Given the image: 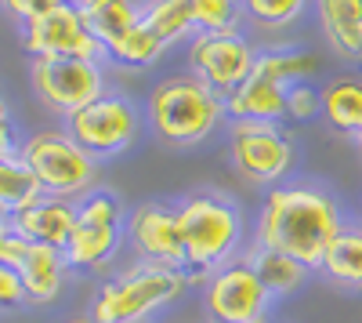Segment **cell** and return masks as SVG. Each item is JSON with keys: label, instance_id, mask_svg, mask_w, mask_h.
<instances>
[{"label": "cell", "instance_id": "22", "mask_svg": "<svg viewBox=\"0 0 362 323\" xmlns=\"http://www.w3.org/2000/svg\"><path fill=\"white\" fill-rule=\"evenodd\" d=\"M40 196H44V186L37 182V174L29 171V164L18 153L0 157V211L18 215Z\"/></svg>", "mask_w": 362, "mask_h": 323}, {"label": "cell", "instance_id": "16", "mask_svg": "<svg viewBox=\"0 0 362 323\" xmlns=\"http://www.w3.org/2000/svg\"><path fill=\"white\" fill-rule=\"evenodd\" d=\"M15 269H18L22 283H25L29 302H33V305H47V302L58 298V290H62L69 261H66L62 251H54V247H44V244H33V240H29Z\"/></svg>", "mask_w": 362, "mask_h": 323}, {"label": "cell", "instance_id": "25", "mask_svg": "<svg viewBox=\"0 0 362 323\" xmlns=\"http://www.w3.org/2000/svg\"><path fill=\"white\" fill-rule=\"evenodd\" d=\"M163 51H167V44H163L153 29L145 26V18H141V26L131 29V33L119 40L116 47H109L105 55L112 58V62L127 66V69H141V66H153L156 58H163Z\"/></svg>", "mask_w": 362, "mask_h": 323}, {"label": "cell", "instance_id": "26", "mask_svg": "<svg viewBox=\"0 0 362 323\" xmlns=\"http://www.w3.org/2000/svg\"><path fill=\"white\" fill-rule=\"evenodd\" d=\"M185 8L192 15L196 33H221V29H235L239 15V0H185Z\"/></svg>", "mask_w": 362, "mask_h": 323}, {"label": "cell", "instance_id": "21", "mask_svg": "<svg viewBox=\"0 0 362 323\" xmlns=\"http://www.w3.org/2000/svg\"><path fill=\"white\" fill-rule=\"evenodd\" d=\"M243 261L261 276V283L272 290V298H276V295H290V290H297L300 283H305V276H308V269L300 266L297 258H290L283 251H272V247H264L257 240L243 254Z\"/></svg>", "mask_w": 362, "mask_h": 323}, {"label": "cell", "instance_id": "34", "mask_svg": "<svg viewBox=\"0 0 362 323\" xmlns=\"http://www.w3.org/2000/svg\"><path fill=\"white\" fill-rule=\"evenodd\" d=\"M66 323H95V319H90V316H80V319H66Z\"/></svg>", "mask_w": 362, "mask_h": 323}, {"label": "cell", "instance_id": "3", "mask_svg": "<svg viewBox=\"0 0 362 323\" xmlns=\"http://www.w3.org/2000/svg\"><path fill=\"white\" fill-rule=\"evenodd\" d=\"M177 225L185 240V273L189 283H206L221 269L239 244V211L218 193H192L177 203Z\"/></svg>", "mask_w": 362, "mask_h": 323}, {"label": "cell", "instance_id": "11", "mask_svg": "<svg viewBox=\"0 0 362 323\" xmlns=\"http://www.w3.org/2000/svg\"><path fill=\"white\" fill-rule=\"evenodd\" d=\"M22 47L29 51V58H90V62H98L105 55L98 37L87 29L76 0H66V4L51 8L47 15L25 22Z\"/></svg>", "mask_w": 362, "mask_h": 323}, {"label": "cell", "instance_id": "27", "mask_svg": "<svg viewBox=\"0 0 362 323\" xmlns=\"http://www.w3.org/2000/svg\"><path fill=\"white\" fill-rule=\"evenodd\" d=\"M239 8L264 29H283V26L300 18V11L308 8V0H239Z\"/></svg>", "mask_w": 362, "mask_h": 323}, {"label": "cell", "instance_id": "19", "mask_svg": "<svg viewBox=\"0 0 362 323\" xmlns=\"http://www.w3.org/2000/svg\"><path fill=\"white\" fill-rule=\"evenodd\" d=\"M322 120L337 135H362V80L337 76L322 87Z\"/></svg>", "mask_w": 362, "mask_h": 323}, {"label": "cell", "instance_id": "4", "mask_svg": "<svg viewBox=\"0 0 362 323\" xmlns=\"http://www.w3.org/2000/svg\"><path fill=\"white\" fill-rule=\"evenodd\" d=\"M189 287L185 269H163V266H131L127 273L112 276L98 287L90 302V319L95 323H141L156 309L177 302Z\"/></svg>", "mask_w": 362, "mask_h": 323}, {"label": "cell", "instance_id": "35", "mask_svg": "<svg viewBox=\"0 0 362 323\" xmlns=\"http://www.w3.org/2000/svg\"><path fill=\"white\" fill-rule=\"evenodd\" d=\"M355 142H358V153H362V135H358V138H355Z\"/></svg>", "mask_w": 362, "mask_h": 323}, {"label": "cell", "instance_id": "30", "mask_svg": "<svg viewBox=\"0 0 362 323\" xmlns=\"http://www.w3.org/2000/svg\"><path fill=\"white\" fill-rule=\"evenodd\" d=\"M22 26L25 22H33V18H40V15H47L51 8H58V4H66V0H0Z\"/></svg>", "mask_w": 362, "mask_h": 323}, {"label": "cell", "instance_id": "15", "mask_svg": "<svg viewBox=\"0 0 362 323\" xmlns=\"http://www.w3.org/2000/svg\"><path fill=\"white\" fill-rule=\"evenodd\" d=\"M225 113L232 120H261V124H279L286 116V87L268 80L261 73H250L235 91L225 98Z\"/></svg>", "mask_w": 362, "mask_h": 323}, {"label": "cell", "instance_id": "17", "mask_svg": "<svg viewBox=\"0 0 362 323\" xmlns=\"http://www.w3.org/2000/svg\"><path fill=\"white\" fill-rule=\"evenodd\" d=\"M319 26L344 62H362V0H319Z\"/></svg>", "mask_w": 362, "mask_h": 323}, {"label": "cell", "instance_id": "20", "mask_svg": "<svg viewBox=\"0 0 362 323\" xmlns=\"http://www.w3.org/2000/svg\"><path fill=\"white\" fill-rule=\"evenodd\" d=\"M319 273L337 287L362 290V225H344L326 247Z\"/></svg>", "mask_w": 362, "mask_h": 323}, {"label": "cell", "instance_id": "29", "mask_svg": "<svg viewBox=\"0 0 362 323\" xmlns=\"http://www.w3.org/2000/svg\"><path fill=\"white\" fill-rule=\"evenodd\" d=\"M22 305H29L22 276H18V269H11V266L0 261V312H15Z\"/></svg>", "mask_w": 362, "mask_h": 323}, {"label": "cell", "instance_id": "28", "mask_svg": "<svg viewBox=\"0 0 362 323\" xmlns=\"http://www.w3.org/2000/svg\"><path fill=\"white\" fill-rule=\"evenodd\" d=\"M319 113H322V91H315L312 84L286 87V116H293V120H315Z\"/></svg>", "mask_w": 362, "mask_h": 323}, {"label": "cell", "instance_id": "31", "mask_svg": "<svg viewBox=\"0 0 362 323\" xmlns=\"http://www.w3.org/2000/svg\"><path fill=\"white\" fill-rule=\"evenodd\" d=\"M11 153H18V149H15L11 124H0V157H11Z\"/></svg>", "mask_w": 362, "mask_h": 323}, {"label": "cell", "instance_id": "1", "mask_svg": "<svg viewBox=\"0 0 362 323\" xmlns=\"http://www.w3.org/2000/svg\"><path fill=\"white\" fill-rule=\"evenodd\" d=\"M344 229L337 200L315 186H276L257 215V244L319 269L326 247Z\"/></svg>", "mask_w": 362, "mask_h": 323}, {"label": "cell", "instance_id": "13", "mask_svg": "<svg viewBox=\"0 0 362 323\" xmlns=\"http://www.w3.org/2000/svg\"><path fill=\"white\" fill-rule=\"evenodd\" d=\"M127 244L145 266L185 269V240H181L177 208L167 203H141L127 218Z\"/></svg>", "mask_w": 362, "mask_h": 323}, {"label": "cell", "instance_id": "10", "mask_svg": "<svg viewBox=\"0 0 362 323\" xmlns=\"http://www.w3.org/2000/svg\"><path fill=\"white\" fill-rule=\"evenodd\" d=\"M138 109L116 91H105L90 106L66 116V131L90 157H119L138 138Z\"/></svg>", "mask_w": 362, "mask_h": 323}, {"label": "cell", "instance_id": "32", "mask_svg": "<svg viewBox=\"0 0 362 323\" xmlns=\"http://www.w3.org/2000/svg\"><path fill=\"white\" fill-rule=\"evenodd\" d=\"M8 232H11V215H4V211H0V240H4Z\"/></svg>", "mask_w": 362, "mask_h": 323}, {"label": "cell", "instance_id": "12", "mask_svg": "<svg viewBox=\"0 0 362 323\" xmlns=\"http://www.w3.org/2000/svg\"><path fill=\"white\" fill-rule=\"evenodd\" d=\"M189 62H192V73L206 87H214L221 98H228L254 73L257 51L239 29H221V33H199L192 40Z\"/></svg>", "mask_w": 362, "mask_h": 323}, {"label": "cell", "instance_id": "7", "mask_svg": "<svg viewBox=\"0 0 362 323\" xmlns=\"http://www.w3.org/2000/svg\"><path fill=\"white\" fill-rule=\"evenodd\" d=\"M228 157L243 182L272 186L293 167V142L279 124L232 120L228 124Z\"/></svg>", "mask_w": 362, "mask_h": 323}, {"label": "cell", "instance_id": "2", "mask_svg": "<svg viewBox=\"0 0 362 323\" xmlns=\"http://www.w3.org/2000/svg\"><path fill=\"white\" fill-rule=\"evenodd\" d=\"M148 124L167 145H196L214 135L225 116V98L196 73H177L148 91Z\"/></svg>", "mask_w": 362, "mask_h": 323}, {"label": "cell", "instance_id": "8", "mask_svg": "<svg viewBox=\"0 0 362 323\" xmlns=\"http://www.w3.org/2000/svg\"><path fill=\"white\" fill-rule=\"evenodd\" d=\"M29 84L47 109L62 116L105 95V73L90 58H29Z\"/></svg>", "mask_w": 362, "mask_h": 323}, {"label": "cell", "instance_id": "24", "mask_svg": "<svg viewBox=\"0 0 362 323\" xmlns=\"http://www.w3.org/2000/svg\"><path fill=\"white\" fill-rule=\"evenodd\" d=\"M254 73L290 87V84H305V76L319 73V58L312 51H261Z\"/></svg>", "mask_w": 362, "mask_h": 323}, {"label": "cell", "instance_id": "36", "mask_svg": "<svg viewBox=\"0 0 362 323\" xmlns=\"http://www.w3.org/2000/svg\"><path fill=\"white\" fill-rule=\"evenodd\" d=\"M264 323H268V319H264Z\"/></svg>", "mask_w": 362, "mask_h": 323}, {"label": "cell", "instance_id": "14", "mask_svg": "<svg viewBox=\"0 0 362 323\" xmlns=\"http://www.w3.org/2000/svg\"><path fill=\"white\" fill-rule=\"evenodd\" d=\"M73 229H76V200L47 196V193L37 203H29L25 211L11 215V232L54 251H66Z\"/></svg>", "mask_w": 362, "mask_h": 323}, {"label": "cell", "instance_id": "6", "mask_svg": "<svg viewBox=\"0 0 362 323\" xmlns=\"http://www.w3.org/2000/svg\"><path fill=\"white\" fill-rule=\"evenodd\" d=\"M119 240H127L124 203L109 189H95L76 203V229L62 254L69 269H102L116 258Z\"/></svg>", "mask_w": 362, "mask_h": 323}, {"label": "cell", "instance_id": "33", "mask_svg": "<svg viewBox=\"0 0 362 323\" xmlns=\"http://www.w3.org/2000/svg\"><path fill=\"white\" fill-rule=\"evenodd\" d=\"M0 124H8V102L0 98Z\"/></svg>", "mask_w": 362, "mask_h": 323}, {"label": "cell", "instance_id": "23", "mask_svg": "<svg viewBox=\"0 0 362 323\" xmlns=\"http://www.w3.org/2000/svg\"><path fill=\"white\" fill-rule=\"evenodd\" d=\"M141 18L167 47L177 44V40H185L189 33H196L185 0H148V4L141 8Z\"/></svg>", "mask_w": 362, "mask_h": 323}, {"label": "cell", "instance_id": "5", "mask_svg": "<svg viewBox=\"0 0 362 323\" xmlns=\"http://www.w3.org/2000/svg\"><path fill=\"white\" fill-rule=\"evenodd\" d=\"M18 157L37 174V182L44 186L47 196L80 203L87 193H95V157L83 153L69 131L51 128V131L29 135L18 145Z\"/></svg>", "mask_w": 362, "mask_h": 323}, {"label": "cell", "instance_id": "9", "mask_svg": "<svg viewBox=\"0 0 362 323\" xmlns=\"http://www.w3.org/2000/svg\"><path fill=\"white\" fill-rule=\"evenodd\" d=\"M203 309L210 323H264L272 309V290L243 258L225 261L203 283Z\"/></svg>", "mask_w": 362, "mask_h": 323}, {"label": "cell", "instance_id": "18", "mask_svg": "<svg viewBox=\"0 0 362 323\" xmlns=\"http://www.w3.org/2000/svg\"><path fill=\"white\" fill-rule=\"evenodd\" d=\"M76 8L105 51L116 47L131 29L141 26V8L134 0H76Z\"/></svg>", "mask_w": 362, "mask_h": 323}]
</instances>
